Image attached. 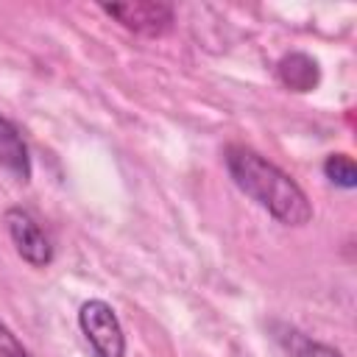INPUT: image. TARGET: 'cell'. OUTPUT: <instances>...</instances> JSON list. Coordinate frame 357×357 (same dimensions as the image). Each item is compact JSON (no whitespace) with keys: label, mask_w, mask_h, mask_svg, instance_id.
<instances>
[{"label":"cell","mask_w":357,"mask_h":357,"mask_svg":"<svg viewBox=\"0 0 357 357\" xmlns=\"http://www.w3.org/2000/svg\"><path fill=\"white\" fill-rule=\"evenodd\" d=\"M271 332H273V340L284 349L287 357H343L335 346L321 343V340H312L310 335H304L301 329H296L290 324L273 321L271 324Z\"/></svg>","instance_id":"obj_7"},{"label":"cell","mask_w":357,"mask_h":357,"mask_svg":"<svg viewBox=\"0 0 357 357\" xmlns=\"http://www.w3.org/2000/svg\"><path fill=\"white\" fill-rule=\"evenodd\" d=\"M103 14L117 20L123 28L142 33V36H162L173 25V6L156 0H137V3H103Z\"/></svg>","instance_id":"obj_4"},{"label":"cell","mask_w":357,"mask_h":357,"mask_svg":"<svg viewBox=\"0 0 357 357\" xmlns=\"http://www.w3.org/2000/svg\"><path fill=\"white\" fill-rule=\"evenodd\" d=\"M223 165L237 190L257 201L282 226L298 229L312 220V204L307 192L298 187V181L259 151L245 145H229L223 151Z\"/></svg>","instance_id":"obj_1"},{"label":"cell","mask_w":357,"mask_h":357,"mask_svg":"<svg viewBox=\"0 0 357 357\" xmlns=\"http://www.w3.org/2000/svg\"><path fill=\"white\" fill-rule=\"evenodd\" d=\"M324 176L340 190H354L357 187V165L349 153H329L324 159Z\"/></svg>","instance_id":"obj_8"},{"label":"cell","mask_w":357,"mask_h":357,"mask_svg":"<svg viewBox=\"0 0 357 357\" xmlns=\"http://www.w3.org/2000/svg\"><path fill=\"white\" fill-rule=\"evenodd\" d=\"M0 354L3 357H28V351L22 349V343L11 335V329L0 321Z\"/></svg>","instance_id":"obj_9"},{"label":"cell","mask_w":357,"mask_h":357,"mask_svg":"<svg viewBox=\"0 0 357 357\" xmlns=\"http://www.w3.org/2000/svg\"><path fill=\"white\" fill-rule=\"evenodd\" d=\"M276 73H279V81L293 92H312L318 86V81H321L318 61L312 56L301 53V50H293V53L282 56Z\"/></svg>","instance_id":"obj_6"},{"label":"cell","mask_w":357,"mask_h":357,"mask_svg":"<svg viewBox=\"0 0 357 357\" xmlns=\"http://www.w3.org/2000/svg\"><path fill=\"white\" fill-rule=\"evenodd\" d=\"M6 220V231L17 248V254L33 265V268H47L53 262V245H50V237L42 231V226L36 223V218L22 209V206H11L6 209L3 215Z\"/></svg>","instance_id":"obj_3"},{"label":"cell","mask_w":357,"mask_h":357,"mask_svg":"<svg viewBox=\"0 0 357 357\" xmlns=\"http://www.w3.org/2000/svg\"><path fill=\"white\" fill-rule=\"evenodd\" d=\"M78 326L95 357H126V335L112 304L89 298L78 307Z\"/></svg>","instance_id":"obj_2"},{"label":"cell","mask_w":357,"mask_h":357,"mask_svg":"<svg viewBox=\"0 0 357 357\" xmlns=\"http://www.w3.org/2000/svg\"><path fill=\"white\" fill-rule=\"evenodd\" d=\"M0 167L17 181H31V153L20 128L0 114Z\"/></svg>","instance_id":"obj_5"}]
</instances>
